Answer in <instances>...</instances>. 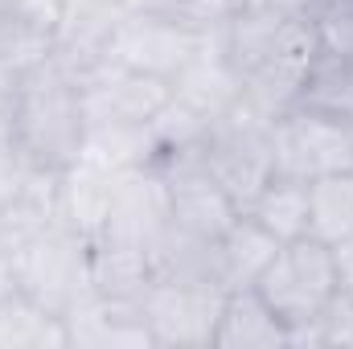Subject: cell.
<instances>
[{"label":"cell","mask_w":353,"mask_h":349,"mask_svg":"<svg viewBox=\"0 0 353 349\" xmlns=\"http://www.w3.org/2000/svg\"><path fill=\"white\" fill-rule=\"evenodd\" d=\"M218 46L243 87V103L275 123L296 107L304 66L321 37L308 12L279 0H247L218 25Z\"/></svg>","instance_id":"obj_1"},{"label":"cell","mask_w":353,"mask_h":349,"mask_svg":"<svg viewBox=\"0 0 353 349\" xmlns=\"http://www.w3.org/2000/svg\"><path fill=\"white\" fill-rule=\"evenodd\" d=\"M12 99V144L41 169L62 173L83 157L87 144V103L83 87L54 62L8 83Z\"/></svg>","instance_id":"obj_2"},{"label":"cell","mask_w":353,"mask_h":349,"mask_svg":"<svg viewBox=\"0 0 353 349\" xmlns=\"http://www.w3.org/2000/svg\"><path fill=\"white\" fill-rule=\"evenodd\" d=\"M12 279L17 292L66 321V312L90 296V239L62 222L46 226L12 251Z\"/></svg>","instance_id":"obj_3"},{"label":"cell","mask_w":353,"mask_h":349,"mask_svg":"<svg viewBox=\"0 0 353 349\" xmlns=\"http://www.w3.org/2000/svg\"><path fill=\"white\" fill-rule=\"evenodd\" d=\"M259 296L283 317L288 329L308 325L316 317L329 312V304L341 296L337 283V263H333V247L300 235L292 243H279L275 259L263 267V275L255 279Z\"/></svg>","instance_id":"obj_4"},{"label":"cell","mask_w":353,"mask_h":349,"mask_svg":"<svg viewBox=\"0 0 353 349\" xmlns=\"http://www.w3.org/2000/svg\"><path fill=\"white\" fill-rule=\"evenodd\" d=\"M197 152H201V161L210 165V173L218 177V185L230 193V201L239 210H247L255 201V193L275 177L271 119L255 115L247 103H239L234 111L214 119L205 128Z\"/></svg>","instance_id":"obj_5"},{"label":"cell","mask_w":353,"mask_h":349,"mask_svg":"<svg viewBox=\"0 0 353 349\" xmlns=\"http://www.w3.org/2000/svg\"><path fill=\"white\" fill-rule=\"evenodd\" d=\"M222 283L210 279H157L148 296L140 300L152 346L157 349H210L222 304H226Z\"/></svg>","instance_id":"obj_6"},{"label":"cell","mask_w":353,"mask_h":349,"mask_svg":"<svg viewBox=\"0 0 353 349\" xmlns=\"http://www.w3.org/2000/svg\"><path fill=\"white\" fill-rule=\"evenodd\" d=\"M214 33L193 29L185 21H173V17L123 8V17L115 25V37H111V62H119L128 70H140V74H152V79H165V83H176V74L201 54V46Z\"/></svg>","instance_id":"obj_7"},{"label":"cell","mask_w":353,"mask_h":349,"mask_svg":"<svg viewBox=\"0 0 353 349\" xmlns=\"http://www.w3.org/2000/svg\"><path fill=\"white\" fill-rule=\"evenodd\" d=\"M157 169L165 177L169 189V214L173 226L201 235V239H222L230 230V222L243 214L230 193L218 185V177L210 173V165L201 161L197 148H173L157 157Z\"/></svg>","instance_id":"obj_8"},{"label":"cell","mask_w":353,"mask_h":349,"mask_svg":"<svg viewBox=\"0 0 353 349\" xmlns=\"http://www.w3.org/2000/svg\"><path fill=\"white\" fill-rule=\"evenodd\" d=\"M275 173L296 181L350 173L353 169V123L321 119L308 111H288L271 123Z\"/></svg>","instance_id":"obj_9"},{"label":"cell","mask_w":353,"mask_h":349,"mask_svg":"<svg viewBox=\"0 0 353 349\" xmlns=\"http://www.w3.org/2000/svg\"><path fill=\"white\" fill-rule=\"evenodd\" d=\"M58 222V173L33 165L17 144L0 148V247L17 251Z\"/></svg>","instance_id":"obj_10"},{"label":"cell","mask_w":353,"mask_h":349,"mask_svg":"<svg viewBox=\"0 0 353 349\" xmlns=\"http://www.w3.org/2000/svg\"><path fill=\"white\" fill-rule=\"evenodd\" d=\"M83 103H87V123L152 128V119L173 103V83L107 62L94 79L83 83Z\"/></svg>","instance_id":"obj_11"},{"label":"cell","mask_w":353,"mask_h":349,"mask_svg":"<svg viewBox=\"0 0 353 349\" xmlns=\"http://www.w3.org/2000/svg\"><path fill=\"white\" fill-rule=\"evenodd\" d=\"M119 17H123V4L115 0H66L50 62L83 87L111 62V37Z\"/></svg>","instance_id":"obj_12"},{"label":"cell","mask_w":353,"mask_h":349,"mask_svg":"<svg viewBox=\"0 0 353 349\" xmlns=\"http://www.w3.org/2000/svg\"><path fill=\"white\" fill-rule=\"evenodd\" d=\"M169 226H173V214H169L165 177H161L157 165H148V169L119 177V189H115V201H111V214H107L99 239L140 247V251L152 255V247L161 243V235Z\"/></svg>","instance_id":"obj_13"},{"label":"cell","mask_w":353,"mask_h":349,"mask_svg":"<svg viewBox=\"0 0 353 349\" xmlns=\"http://www.w3.org/2000/svg\"><path fill=\"white\" fill-rule=\"evenodd\" d=\"M66 333L70 349H157L140 304L107 300L94 292L66 312Z\"/></svg>","instance_id":"obj_14"},{"label":"cell","mask_w":353,"mask_h":349,"mask_svg":"<svg viewBox=\"0 0 353 349\" xmlns=\"http://www.w3.org/2000/svg\"><path fill=\"white\" fill-rule=\"evenodd\" d=\"M119 177L123 173H111V169L94 165L87 157H79L70 169L58 173V222L94 243L103 222H107V214H111Z\"/></svg>","instance_id":"obj_15"},{"label":"cell","mask_w":353,"mask_h":349,"mask_svg":"<svg viewBox=\"0 0 353 349\" xmlns=\"http://www.w3.org/2000/svg\"><path fill=\"white\" fill-rule=\"evenodd\" d=\"M173 99L185 103L193 115H201L205 123L222 119L226 111H234V107L243 103V87H239V79H234V70H230V62H226V54H222V46H218V33H214V37L201 46V54L176 74Z\"/></svg>","instance_id":"obj_16"},{"label":"cell","mask_w":353,"mask_h":349,"mask_svg":"<svg viewBox=\"0 0 353 349\" xmlns=\"http://www.w3.org/2000/svg\"><path fill=\"white\" fill-rule=\"evenodd\" d=\"M214 349H288V325L259 296L255 283L230 288L214 333Z\"/></svg>","instance_id":"obj_17"},{"label":"cell","mask_w":353,"mask_h":349,"mask_svg":"<svg viewBox=\"0 0 353 349\" xmlns=\"http://www.w3.org/2000/svg\"><path fill=\"white\" fill-rule=\"evenodd\" d=\"M292 111H308V115H321V119L353 123V58L350 54L316 46L308 66H304V79H300Z\"/></svg>","instance_id":"obj_18"},{"label":"cell","mask_w":353,"mask_h":349,"mask_svg":"<svg viewBox=\"0 0 353 349\" xmlns=\"http://www.w3.org/2000/svg\"><path fill=\"white\" fill-rule=\"evenodd\" d=\"M152 283H157V267H152L148 251L123 247V243H107V239L90 243V292L94 296L140 304Z\"/></svg>","instance_id":"obj_19"},{"label":"cell","mask_w":353,"mask_h":349,"mask_svg":"<svg viewBox=\"0 0 353 349\" xmlns=\"http://www.w3.org/2000/svg\"><path fill=\"white\" fill-rule=\"evenodd\" d=\"M0 349H70L66 321L25 292L0 296Z\"/></svg>","instance_id":"obj_20"},{"label":"cell","mask_w":353,"mask_h":349,"mask_svg":"<svg viewBox=\"0 0 353 349\" xmlns=\"http://www.w3.org/2000/svg\"><path fill=\"white\" fill-rule=\"evenodd\" d=\"M279 239L267 235L251 214H239L230 222V230L218 239V263H222V283L226 288H251L263 267L275 259Z\"/></svg>","instance_id":"obj_21"},{"label":"cell","mask_w":353,"mask_h":349,"mask_svg":"<svg viewBox=\"0 0 353 349\" xmlns=\"http://www.w3.org/2000/svg\"><path fill=\"white\" fill-rule=\"evenodd\" d=\"M243 214H251L267 235H275L279 243H292V239L308 235V181L275 173L255 193V201Z\"/></svg>","instance_id":"obj_22"},{"label":"cell","mask_w":353,"mask_h":349,"mask_svg":"<svg viewBox=\"0 0 353 349\" xmlns=\"http://www.w3.org/2000/svg\"><path fill=\"white\" fill-rule=\"evenodd\" d=\"M308 235L329 247L353 235V169L308 181Z\"/></svg>","instance_id":"obj_23"},{"label":"cell","mask_w":353,"mask_h":349,"mask_svg":"<svg viewBox=\"0 0 353 349\" xmlns=\"http://www.w3.org/2000/svg\"><path fill=\"white\" fill-rule=\"evenodd\" d=\"M123 8L173 17V21H185V25H193V29L214 33V29L226 21V12H230L234 4H230V0H123Z\"/></svg>","instance_id":"obj_24"},{"label":"cell","mask_w":353,"mask_h":349,"mask_svg":"<svg viewBox=\"0 0 353 349\" xmlns=\"http://www.w3.org/2000/svg\"><path fill=\"white\" fill-rule=\"evenodd\" d=\"M312 25H316L321 46L353 58V0H316Z\"/></svg>","instance_id":"obj_25"},{"label":"cell","mask_w":353,"mask_h":349,"mask_svg":"<svg viewBox=\"0 0 353 349\" xmlns=\"http://www.w3.org/2000/svg\"><path fill=\"white\" fill-rule=\"evenodd\" d=\"M333 263H337V283H341V296L353 300V235L341 239L333 247Z\"/></svg>","instance_id":"obj_26"},{"label":"cell","mask_w":353,"mask_h":349,"mask_svg":"<svg viewBox=\"0 0 353 349\" xmlns=\"http://www.w3.org/2000/svg\"><path fill=\"white\" fill-rule=\"evenodd\" d=\"M12 144V99H8V87L0 83V148Z\"/></svg>","instance_id":"obj_27"},{"label":"cell","mask_w":353,"mask_h":349,"mask_svg":"<svg viewBox=\"0 0 353 349\" xmlns=\"http://www.w3.org/2000/svg\"><path fill=\"white\" fill-rule=\"evenodd\" d=\"M17 292V279H12V251L0 247V296Z\"/></svg>","instance_id":"obj_28"},{"label":"cell","mask_w":353,"mask_h":349,"mask_svg":"<svg viewBox=\"0 0 353 349\" xmlns=\"http://www.w3.org/2000/svg\"><path fill=\"white\" fill-rule=\"evenodd\" d=\"M230 4H247V0H230Z\"/></svg>","instance_id":"obj_29"},{"label":"cell","mask_w":353,"mask_h":349,"mask_svg":"<svg viewBox=\"0 0 353 349\" xmlns=\"http://www.w3.org/2000/svg\"><path fill=\"white\" fill-rule=\"evenodd\" d=\"M115 4H123V0H115Z\"/></svg>","instance_id":"obj_30"},{"label":"cell","mask_w":353,"mask_h":349,"mask_svg":"<svg viewBox=\"0 0 353 349\" xmlns=\"http://www.w3.org/2000/svg\"><path fill=\"white\" fill-rule=\"evenodd\" d=\"M0 4H8V0H0Z\"/></svg>","instance_id":"obj_31"}]
</instances>
